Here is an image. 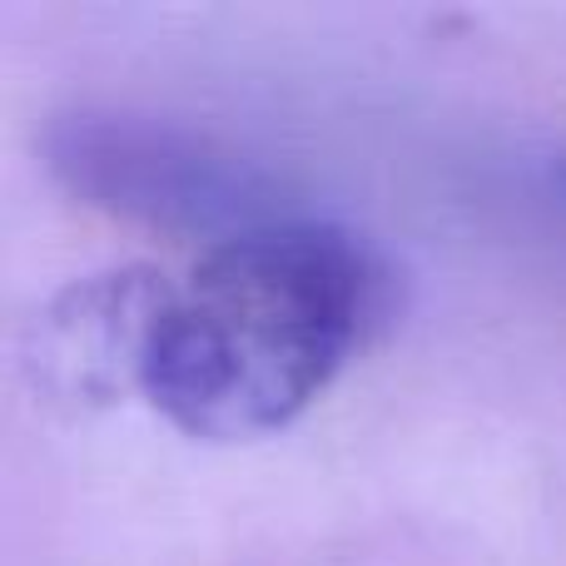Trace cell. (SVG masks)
Masks as SVG:
<instances>
[{
	"instance_id": "6da1fadb",
	"label": "cell",
	"mask_w": 566,
	"mask_h": 566,
	"mask_svg": "<svg viewBox=\"0 0 566 566\" xmlns=\"http://www.w3.org/2000/svg\"><path fill=\"white\" fill-rule=\"evenodd\" d=\"M388 264L353 229L289 214L209 249L169 293L139 392L199 442L289 428L388 313Z\"/></svg>"
},
{
	"instance_id": "7a4b0ae2",
	"label": "cell",
	"mask_w": 566,
	"mask_h": 566,
	"mask_svg": "<svg viewBox=\"0 0 566 566\" xmlns=\"http://www.w3.org/2000/svg\"><path fill=\"white\" fill-rule=\"evenodd\" d=\"M45 165L80 205L179 239H209L214 249L293 214L259 159L205 129L135 109L55 115Z\"/></svg>"
},
{
	"instance_id": "3957f363",
	"label": "cell",
	"mask_w": 566,
	"mask_h": 566,
	"mask_svg": "<svg viewBox=\"0 0 566 566\" xmlns=\"http://www.w3.org/2000/svg\"><path fill=\"white\" fill-rule=\"evenodd\" d=\"M169 293L175 289L149 269H105L60 289L30 328L25 363L35 388L65 408H99L119 388H139Z\"/></svg>"
}]
</instances>
